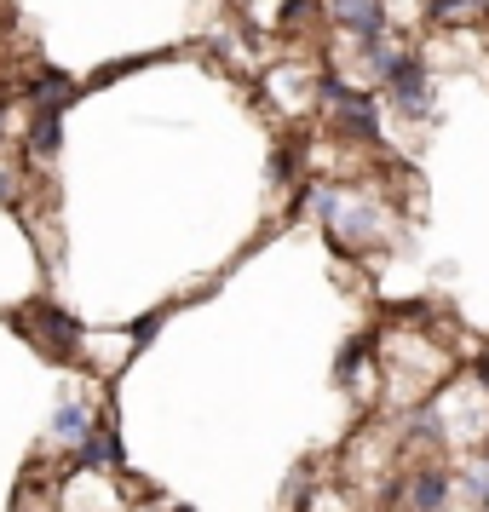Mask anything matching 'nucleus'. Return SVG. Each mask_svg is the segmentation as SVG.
<instances>
[{"label":"nucleus","mask_w":489,"mask_h":512,"mask_svg":"<svg viewBox=\"0 0 489 512\" xmlns=\"http://www.w3.org/2000/svg\"><path fill=\"white\" fill-rule=\"evenodd\" d=\"M317 104H323L334 127H340V139L351 144H380V104L369 93H357L346 87L340 75H323V87H317Z\"/></svg>","instance_id":"1"},{"label":"nucleus","mask_w":489,"mask_h":512,"mask_svg":"<svg viewBox=\"0 0 489 512\" xmlns=\"http://www.w3.org/2000/svg\"><path fill=\"white\" fill-rule=\"evenodd\" d=\"M12 323L24 328L29 340H35V351L52 357V363H70V357H81V346H87V340H81V323H75L70 311H58L52 300H35L29 311H18Z\"/></svg>","instance_id":"2"},{"label":"nucleus","mask_w":489,"mask_h":512,"mask_svg":"<svg viewBox=\"0 0 489 512\" xmlns=\"http://www.w3.org/2000/svg\"><path fill=\"white\" fill-rule=\"evenodd\" d=\"M64 110L70 104H29V121H24V150L35 162H52L64 150Z\"/></svg>","instance_id":"3"},{"label":"nucleus","mask_w":489,"mask_h":512,"mask_svg":"<svg viewBox=\"0 0 489 512\" xmlns=\"http://www.w3.org/2000/svg\"><path fill=\"white\" fill-rule=\"evenodd\" d=\"M455 501V472L443 461H426L409 472V512H449Z\"/></svg>","instance_id":"4"},{"label":"nucleus","mask_w":489,"mask_h":512,"mask_svg":"<svg viewBox=\"0 0 489 512\" xmlns=\"http://www.w3.org/2000/svg\"><path fill=\"white\" fill-rule=\"evenodd\" d=\"M328 18L346 35H357L363 47H374L386 35V0H328Z\"/></svg>","instance_id":"5"},{"label":"nucleus","mask_w":489,"mask_h":512,"mask_svg":"<svg viewBox=\"0 0 489 512\" xmlns=\"http://www.w3.org/2000/svg\"><path fill=\"white\" fill-rule=\"evenodd\" d=\"M93 466H121V432H116V415L110 409L93 420L87 443L75 449V472H93Z\"/></svg>","instance_id":"6"},{"label":"nucleus","mask_w":489,"mask_h":512,"mask_svg":"<svg viewBox=\"0 0 489 512\" xmlns=\"http://www.w3.org/2000/svg\"><path fill=\"white\" fill-rule=\"evenodd\" d=\"M93 409H87V403H75V397H64V403H58V409H52V443H64V449H81V443H87V432H93Z\"/></svg>","instance_id":"7"},{"label":"nucleus","mask_w":489,"mask_h":512,"mask_svg":"<svg viewBox=\"0 0 489 512\" xmlns=\"http://www.w3.org/2000/svg\"><path fill=\"white\" fill-rule=\"evenodd\" d=\"M426 18L438 29H466L489 18V0H426Z\"/></svg>","instance_id":"8"},{"label":"nucleus","mask_w":489,"mask_h":512,"mask_svg":"<svg viewBox=\"0 0 489 512\" xmlns=\"http://www.w3.org/2000/svg\"><path fill=\"white\" fill-rule=\"evenodd\" d=\"M70 98H75L70 70H35L24 81V104H70Z\"/></svg>","instance_id":"9"},{"label":"nucleus","mask_w":489,"mask_h":512,"mask_svg":"<svg viewBox=\"0 0 489 512\" xmlns=\"http://www.w3.org/2000/svg\"><path fill=\"white\" fill-rule=\"evenodd\" d=\"M363 357H369V334H357L340 357H334V380L346 386V380H357V369H363Z\"/></svg>","instance_id":"10"},{"label":"nucleus","mask_w":489,"mask_h":512,"mask_svg":"<svg viewBox=\"0 0 489 512\" xmlns=\"http://www.w3.org/2000/svg\"><path fill=\"white\" fill-rule=\"evenodd\" d=\"M323 18V0H282V24L288 29H305Z\"/></svg>","instance_id":"11"},{"label":"nucleus","mask_w":489,"mask_h":512,"mask_svg":"<svg viewBox=\"0 0 489 512\" xmlns=\"http://www.w3.org/2000/svg\"><path fill=\"white\" fill-rule=\"evenodd\" d=\"M466 495H472L478 507H489V449H484L472 466H466Z\"/></svg>","instance_id":"12"},{"label":"nucleus","mask_w":489,"mask_h":512,"mask_svg":"<svg viewBox=\"0 0 489 512\" xmlns=\"http://www.w3.org/2000/svg\"><path fill=\"white\" fill-rule=\"evenodd\" d=\"M271 173H277V179H288V173H294V150H277V162H271Z\"/></svg>","instance_id":"13"},{"label":"nucleus","mask_w":489,"mask_h":512,"mask_svg":"<svg viewBox=\"0 0 489 512\" xmlns=\"http://www.w3.org/2000/svg\"><path fill=\"white\" fill-rule=\"evenodd\" d=\"M12 196H18V179H12V173L0 167V202H12Z\"/></svg>","instance_id":"14"},{"label":"nucleus","mask_w":489,"mask_h":512,"mask_svg":"<svg viewBox=\"0 0 489 512\" xmlns=\"http://www.w3.org/2000/svg\"><path fill=\"white\" fill-rule=\"evenodd\" d=\"M478 392H489V351L478 357Z\"/></svg>","instance_id":"15"},{"label":"nucleus","mask_w":489,"mask_h":512,"mask_svg":"<svg viewBox=\"0 0 489 512\" xmlns=\"http://www.w3.org/2000/svg\"><path fill=\"white\" fill-rule=\"evenodd\" d=\"M167 512H196V507H185V501H179V507H167Z\"/></svg>","instance_id":"16"},{"label":"nucleus","mask_w":489,"mask_h":512,"mask_svg":"<svg viewBox=\"0 0 489 512\" xmlns=\"http://www.w3.org/2000/svg\"><path fill=\"white\" fill-rule=\"evenodd\" d=\"M0 133H6V104H0Z\"/></svg>","instance_id":"17"},{"label":"nucleus","mask_w":489,"mask_h":512,"mask_svg":"<svg viewBox=\"0 0 489 512\" xmlns=\"http://www.w3.org/2000/svg\"><path fill=\"white\" fill-rule=\"evenodd\" d=\"M144 512H156V507H144Z\"/></svg>","instance_id":"18"}]
</instances>
